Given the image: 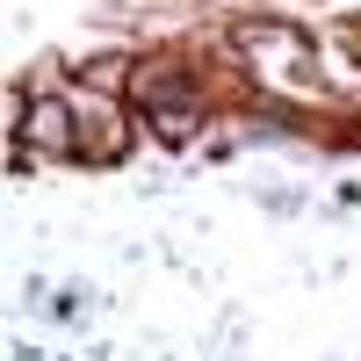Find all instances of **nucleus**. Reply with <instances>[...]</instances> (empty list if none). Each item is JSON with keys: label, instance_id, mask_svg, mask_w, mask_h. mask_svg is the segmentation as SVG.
<instances>
[{"label": "nucleus", "instance_id": "f257e3e1", "mask_svg": "<svg viewBox=\"0 0 361 361\" xmlns=\"http://www.w3.org/2000/svg\"><path fill=\"white\" fill-rule=\"evenodd\" d=\"M15 145L22 152H58V159H73L80 152V116L73 102H29L15 116Z\"/></svg>", "mask_w": 361, "mask_h": 361}, {"label": "nucleus", "instance_id": "f03ea898", "mask_svg": "<svg viewBox=\"0 0 361 361\" xmlns=\"http://www.w3.org/2000/svg\"><path fill=\"white\" fill-rule=\"evenodd\" d=\"M73 116H80V159H116L130 145V123H123V109L116 102H87V94H73Z\"/></svg>", "mask_w": 361, "mask_h": 361}]
</instances>
